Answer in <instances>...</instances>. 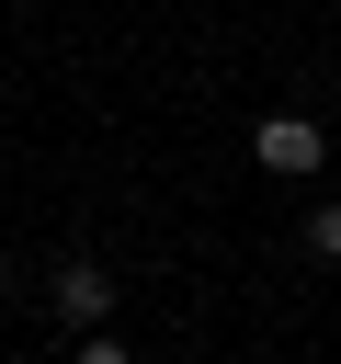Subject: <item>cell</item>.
<instances>
[{"label":"cell","mask_w":341,"mask_h":364,"mask_svg":"<svg viewBox=\"0 0 341 364\" xmlns=\"http://www.w3.org/2000/svg\"><path fill=\"white\" fill-rule=\"evenodd\" d=\"M250 159L296 182V171H318V125H307V114H261V125H250Z\"/></svg>","instance_id":"obj_1"},{"label":"cell","mask_w":341,"mask_h":364,"mask_svg":"<svg viewBox=\"0 0 341 364\" xmlns=\"http://www.w3.org/2000/svg\"><path fill=\"white\" fill-rule=\"evenodd\" d=\"M102 307H114V284H102L91 262H57V318H68V330H91Z\"/></svg>","instance_id":"obj_2"},{"label":"cell","mask_w":341,"mask_h":364,"mask_svg":"<svg viewBox=\"0 0 341 364\" xmlns=\"http://www.w3.org/2000/svg\"><path fill=\"white\" fill-rule=\"evenodd\" d=\"M307 250H318V262H341V205H307Z\"/></svg>","instance_id":"obj_3"}]
</instances>
